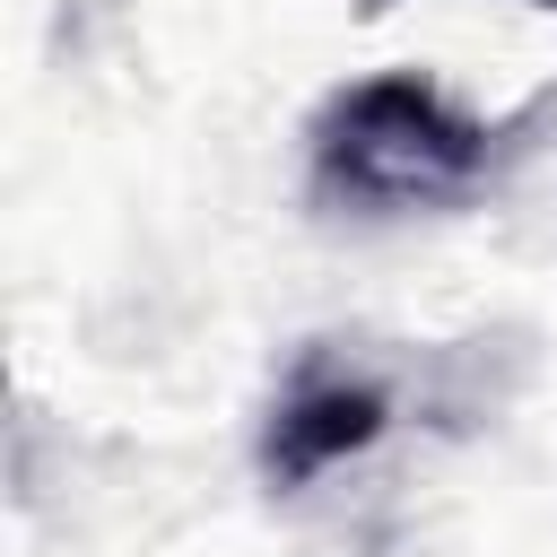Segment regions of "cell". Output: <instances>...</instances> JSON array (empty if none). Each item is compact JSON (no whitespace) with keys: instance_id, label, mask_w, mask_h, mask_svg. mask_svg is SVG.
Listing matches in <instances>:
<instances>
[{"instance_id":"6da1fadb","label":"cell","mask_w":557,"mask_h":557,"mask_svg":"<svg viewBox=\"0 0 557 557\" xmlns=\"http://www.w3.org/2000/svg\"><path fill=\"white\" fill-rule=\"evenodd\" d=\"M313 174L322 191L366 209H426L487 174V131L418 70H383L331 96V113L313 122Z\"/></svg>"},{"instance_id":"7a4b0ae2","label":"cell","mask_w":557,"mask_h":557,"mask_svg":"<svg viewBox=\"0 0 557 557\" xmlns=\"http://www.w3.org/2000/svg\"><path fill=\"white\" fill-rule=\"evenodd\" d=\"M383 418H392V409H383L374 383L313 374V383H296V392L270 409V444H261V461H270L278 487H305V479H322L331 461L366 453V444L383 435Z\"/></svg>"},{"instance_id":"3957f363","label":"cell","mask_w":557,"mask_h":557,"mask_svg":"<svg viewBox=\"0 0 557 557\" xmlns=\"http://www.w3.org/2000/svg\"><path fill=\"white\" fill-rule=\"evenodd\" d=\"M548 9H557V0H548Z\"/></svg>"}]
</instances>
